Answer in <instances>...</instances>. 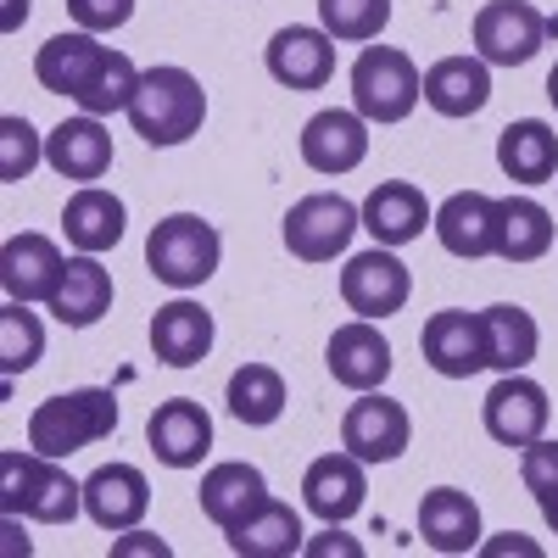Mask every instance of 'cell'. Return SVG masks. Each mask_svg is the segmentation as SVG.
Returning a JSON list of instances; mask_svg holds the SVG:
<instances>
[{
  "mask_svg": "<svg viewBox=\"0 0 558 558\" xmlns=\"http://www.w3.org/2000/svg\"><path fill=\"white\" fill-rule=\"evenodd\" d=\"M196 497H202V514L229 536L268 502V481H263L257 463H213V470L202 475V486H196Z\"/></svg>",
  "mask_w": 558,
  "mask_h": 558,
  "instance_id": "obj_20",
  "label": "cell"
},
{
  "mask_svg": "<svg viewBox=\"0 0 558 558\" xmlns=\"http://www.w3.org/2000/svg\"><path fill=\"white\" fill-rule=\"evenodd\" d=\"M368 157V118L363 112H347V107H330V112H313L302 123V162L313 173H352L357 162Z\"/></svg>",
  "mask_w": 558,
  "mask_h": 558,
  "instance_id": "obj_14",
  "label": "cell"
},
{
  "mask_svg": "<svg viewBox=\"0 0 558 558\" xmlns=\"http://www.w3.org/2000/svg\"><path fill=\"white\" fill-rule=\"evenodd\" d=\"M418 352L436 368L441 380H470L481 368H492L486 357V318L463 313V307H441L425 318V336H418Z\"/></svg>",
  "mask_w": 558,
  "mask_h": 558,
  "instance_id": "obj_11",
  "label": "cell"
},
{
  "mask_svg": "<svg viewBox=\"0 0 558 558\" xmlns=\"http://www.w3.org/2000/svg\"><path fill=\"white\" fill-rule=\"evenodd\" d=\"M413 441V418L402 402L380 391H357V402L341 413V447L357 452L363 463H397Z\"/></svg>",
  "mask_w": 558,
  "mask_h": 558,
  "instance_id": "obj_10",
  "label": "cell"
},
{
  "mask_svg": "<svg viewBox=\"0 0 558 558\" xmlns=\"http://www.w3.org/2000/svg\"><path fill=\"white\" fill-rule=\"evenodd\" d=\"M425 223H436V213H430L425 191L408 179H386L363 196V229L375 235V246H408L425 235Z\"/></svg>",
  "mask_w": 558,
  "mask_h": 558,
  "instance_id": "obj_19",
  "label": "cell"
},
{
  "mask_svg": "<svg viewBox=\"0 0 558 558\" xmlns=\"http://www.w3.org/2000/svg\"><path fill=\"white\" fill-rule=\"evenodd\" d=\"M307 553H313V558H330V553H341V558H357L363 547H357L352 536H341V531L330 525V536H318V542H307Z\"/></svg>",
  "mask_w": 558,
  "mask_h": 558,
  "instance_id": "obj_40",
  "label": "cell"
},
{
  "mask_svg": "<svg viewBox=\"0 0 558 558\" xmlns=\"http://www.w3.org/2000/svg\"><path fill=\"white\" fill-rule=\"evenodd\" d=\"M553 252V213L531 196L497 202V257L502 263H536Z\"/></svg>",
  "mask_w": 558,
  "mask_h": 558,
  "instance_id": "obj_30",
  "label": "cell"
},
{
  "mask_svg": "<svg viewBox=\"0 0 558 558\" xmlns=\"http://www.w3.org/2000/svg\"><path fill=\"white\" fill-rule=\"evenodd\" d=\"M45 162H51L62 179L73 184H96L107 168H112V134L101 129V118H68L51 129V140H45Z\"/></svg>",
  "mask_w": 558,
  "mask_h": 558,
  "instance_id": "obj_23",
  "label": "cell"
},
{
  "mask_svg": "<svg viewBox=\"0 0 558 558\" xmlns=\"http://www.w3.org/2000/svg\"><path fill=\"white\" fill-rule=\"evenodd\" d=\"M436 235L452 257H497V196L458 191L436 207Z\"/></svg>",
  "mask_w": 558,
  "mask_h": 558,
  "instance_id": "obj_24",
  "label": "cell"
},
{
  "mask_svg": "<svg viewBox=\"0 0 558 558\" xmlns=\"http://www.w3.org/2000/svg\"><path fill=\"white\" fill-rule=\"evenodd\" d=\"M123 223H129V207L101 191V184H84V191L68 196L62 207V229H68V246L73 252H89V257H101L123 241Z\"/></svg>",
  "mask_w": 558,
  "mask_h": 558,
  "instance_id": "obj_25",
  "label": "cell"
},
{
  "mask_svg": "<svg viewBox=\"0 0 558 558\" xmlns=\"http://www.w3.org/2000/svg\"><path fill=\"white\" fill-rule=\"evenodd\" d=\"M129 123L146 146H184L207 123V89L191 68H146L129 101Z\"/></svg>",
  "mask_w": 558,
  "mask_h": 558,
  "instance_id": "obj_1",
  "label": "cell"
},
{
  "mask_svg": "<svg viewBox=\"0 0 558 558\" xmlns=\"http://www.w3.org/2000/svg\"><path fill=\"white\" fill-rule=\"evenodd\" d=\"M520 481H525V492L536 497V508H542V520L558 531V441H531L525 452H520Z\"/></svg>",
  "mask_w": 558,
  "mask_h": 558,
  "instance_id": "obj_37",
  "label": "cell"
},
{
  "mask_svg": "<svg viewBox=\"0 0 558 558\" xmlns=\"http://www.w3.org/2000/svg\"><path fill=\"white\" fill-rule=\"evenodd\" d=\"M112 553L123 558V553H168V542H157V536H146V531H134V536H123V542H112Z\"/></svg>",
  "mask_w": 558,
  "mask_h": 558,
  "instance_id": "obj_41",
  "label": "cell"
},
{
  "mask_svg": "<svg viewBox=\"0 0 558 558\" xmlns=\"http://www.w3.org/2000/svg\"><path fill=\"white\" fill-rule=\"evenodd\" d=\"M418 536H425V547H436V553L481 547V508H475V497L458 492V486L425 492V502H418Z\"/></svg>",
  "mask_w": 558,
  "mask_h": 558,
  "instance_id": "obj_26",
  "label": "cell"
},
{
  "mask_svg": "<svg viewBox=\"0 0 558 558\" xmlns=\"http://www.w3.org/2000/svg\"><path fill=\"white\" fill-rule=\"evenodd\" d=\"M302 547V514L291 502H263L246 525L229 531V553L235 558H291Z\"/></svg>",
  "mask_w": 558,
  "mask_h": 558,
  "instance_id": "obj_31",
  "label": "cell"
},
{
  "mask_svg": "<svg viewBox=\"0 0 558 558\" xmlns=\"http://www.w3.org/2000/svg\"><path fill=\"white\" fill-rule=\"evenodd\" d=\"M391 23V0H318V28L347 45L380 39Z\"/></svg>",
  "mask_w": 558,
  "mask_h": 558,
  "instance_id": "obj_35",
  "label": "cell"
},
{
  "mask_svg": "<svg viewBox=\"0 0 558 558\" xmlns=\"http://www.w3.org/2000/svg\"><path fill=\"white\" fill-rule=\"evenodd\" d=\"M146 441L168 470H196V463L213 452V413L196 397L157 402V413L146 418Z\"/></svg>",
  "mask_w": 558,
  "mask_h": 558,
  "instance_id": "obj_13",
  "label": "cell"
},
{
  "mask_svg": "<svg viewBox=\"0 0 558 558\" xmlns=\"http://www.w3.org/2000/svg\"><path fill=\"white\" fill-rule=\"evenodd\" d=\"M0 508L39 525H73L84 508V481L62 470V458L45 452H0Z\"/></svg>",
  "mask_w": 558,
  "mask_h": 558,
  "instance_id": "obj_2",
  "label": "cell"
},
{
  "mask_svg": "<svg viewBox=\"0 0 558 558\" xmlns=\"http://www.w3.org/2000/svg\"><path fill=\"white\" fill-rule=\"evenodd\" d=\"M218 257H223V241H218V229L196 213H173L151 229V241H146V268L162 279V286L173 291H196L207 286V279L218 274Z\"/></svg>",
  "mask_w": 558,
  "mask_h": 558,
  "instance_id": "obj_5",
  "label": "cell"
},
{
  "mask_svg": "<svg viewBox=\"0 0 558 558\" xmlns=\"http://www.w3.org/2000/svg\"><path fill=\"white\" fill-rule=\"evenodd\" d=\"M213 341H218V324H213V313H207L202 302H191V296L157 307V318H151V352H157L168 368H196V363L213 352Z\"/></svg>",
  "mask_w": 558,
  "mask_h": 558,
  "instance_id": "obj_21",
  "label": "cell"
},
{
  "mask_svg": "<svg viewBox=\"0 0 558 558\" xmlns=\"http://www.w3.org/2000/svg\"><path fill=\"white\" fill-rule=\"evenodd\" d=\"M45 162V146L28 118H0V184H23L34 168Z\"/></svg>",
  "mask_w": 558,
  "mask_h": 558,
  "instance_id": "obj_38",
  "label": "cell"
},
{
  "mask_svg": "<svg viewBox=\"0 0 558 558\" xmlns=\"http://www.w3.org/2000/svg\"><path fill=\"white\" fill-rule=\"evenodd\" d=\"M481 318H486V357H492L497 375H514V368H531L536 363L542 330H536V318L520 302H497Z\"/></svg>",
  "mask_w": 558,
  "mask_h": 558,
  "instance_id": "obj_32",
  "label": "cell"
},
{
  "mask_svg": "<svg viewBox=\"0 0 558 558\" xmlns=\"http://www.w3.org/2000/svg\"><path fill=\"white\" fill-rule=\"evenodd\" d=\"M51 313L68 324V330H89V324H101L112 313V274L101 268V257H68V274L51 296Z\"/></svg>",
  "mask_w": 558,
  "mask_h": 558,
  "instance_id": "obj_27",
  "label": "cell"
},
{
  "mask_svg": "<svg viewBox=\"0 0 558 558\" xmlns=\"http://www.w3.org/2000/svg\"><path fill=\"white\" fill-rule=\"evenodd\" d=\"M324 363H330L336 386L347 391H380L386 375H391V341L375 330V318H357V324H341L324 347Z\"/></svg>",
  "mask_w": 558,
  "mask_h": 558,
  "instance_id": "obj_16",
  "label": "cell"
},
{
  "mask_svg": "<svg viewBox=\"0 0 558 558\" xmlns=\"http://www.w3.org/2000/svg\"><path fill=\"white\" fill-rule=\"evenodd\" d=\"M418 101H425V73L413 68V57L397 45H363L352 62V112L368 123H402Z\"/></svg>",
  "mask_w": 558,
  "mask_h": 558,
  "instance_id": "obj_4",
  "label": "cell"
},
{
  "mask_svg": "<svg viewBox=\"0 0 558 558\" xmlns=\"http://www.w3.org/2000/svg\"><path fill=\"white\" fill-rule=\"evenodd\" d=\"M39 357H45V324L28 313V302H7L0 307V368H7V380L28 375Z\"/></svg>",
  "mask_w": 558,
  "mask_h": 558,
  "instance_id": "obj_34",
  "label": "cell"
},
{
  "mask_svg": "<svg viewBox=\"0 0 558 558\" xmlns=\"http://www.w3.org/2000/svg\"><path fill=\"white\" fill-rule=\"evenodd\" d=\"M425 101L441 118H475L492 101V68L481 57H441L425 73Z\"/></svg>",
  "mask_w": 558,
  "mask_h": 558,
  "instance_id": "obj_28",
  "label": "cell"
},
{
  "mask_svg": "<svg viewBox=\"0 0 558 558\" xmlns=\"http://www.w3.org/2000/svg\"><path fill=\"white\" fill-rule=\"evenodd\" d=\"M470 34L486 68H525L547 45V34H558V23H547L531 0H486Z\"/></svg>",
  "mask_w": 558,
  "mask_h": 558,
  "instance_id": "obj_6",
  "label": "cell"
},
{
  "mask_svg": "<svg viewBox=\"0 0 558 558\" xmlns=\"http://www.w3.org/2000/svg\"><path fill=\"white\" fill-rule=\"evenodd\" d=\"M151 508V481L134 470V463H101L96 475L84 481V514L101 531H134Z\"/></svg>",
  "mask_w": 558,
  "mask_h": 558,
  "instance_id": "obj_18",
  "label": "cell"
},
{
  "mask_svg": "<svg viewBox=\"0 0 558 558\" xmlns=\"http://www.w3.org/2000/svg\"><path fill=\"white\" fill-rule=\"evenodd\" d=\"M497 168L520 184H553L558 179V134L542 118H520L497 134Z\"/></svg>",
  "mask_w": 558,
  "mask_h": 558,
  "instance_id": "obj_29",
  "label": "cell"
},
{
  "mask_svg": "<svg viewBox=\"0 0 558 558\" xmlns=\"http://www.w3.org/2000/svg\"><path fill=\"white\" fill-rule=\"evenodd\" d=\"M23 17H28V0H7V17H0V28L17 34V28H23Z\"/></svg>",
  "mask_w": 558,
  "mask_h": 558,
  "instance_id": "obj_42",
  "label": "cell"
},
{
  "mask_svg": "<svg viewBox=\"0 0 558 558\" xmlns=\"http://www.w3.org/2000/svg\"><path fill=\"white\" fill-rule=\"evenodd\" d=\"M547 101H553V107H558V68H553V73H547Z\"/></svg>",
  "mask_w": 558,
  "mask_h": 558,
  "instance_id": "obj_43",
  "label": "cell"
},
{
  "mask_svg": "<svg viewBox=\"0 0 558 558\" xmlns=\"http://www.w3.org/2000/svg\"><path fill=\"white\" fill-rule=\"evenodd\" d=\"M357 229H363V207H352L347 196L318 191V196H302L286 213V246L302 263H336L352 246Z\"/></svg>",
  "mask_w": 558,
  "mask_h": 558,
  "instance_id": "obj_7",
  "label": "cell"
},
{
  "mask_svg": "<svg viewBox=\"0 0 558 558\" xmlns=\"http://www.w3.org/2000/svg\"><path fill=\"white\" fill-rule=\"evenodd\" d=\"M101 57H107V45L89 34V28H73V34H51L39 45V57H34V78L51 89V96H68V101H78V89L96 78V68H101Z\"/></svg>",
  "mask_w": 558,
  "mask_h": 558,
  "instance_id": "obj_22",
  "label": "cell"
},
{
  "mask_svg": "<svg viewBox=\"0 0 558 558\" xmlns=\"http://www.w3.org/2000/svg\"><path fill=\"white\" fill-rule=\"evenodd\" d=\"M134 89H140V68H134L123 51H107V57H101V68H96V78H89V84L78 89V107H84L89 118L129 112Z\"/></svg>",
  "mask_w": 558,
  "mask_h": 558,
  "instance_id": "obj_36",
  "label": "cell"
},
{
  "mask_svg": "<svg viewBox=\"0 0 558 558\" xmlns=\"http://www.w3.org/2000/svg\"><path fill=\"white\" fill-rule=\"evenodd\" d=\"M368 497V475H363V458L357 452H324L307 463L302 475V502L307 514H318L324 525H347Z\"/></svg>",
  "mask_w": 558,
  "mask_h": 558,
  "instance_id": "obj_12",
  "label": "cell"
},
{
  "mask_svg": "<svg viewBox=\"0 0 558 558\" xmlns=\"http://www.w3.org/2000/svg\"><path fill=\"white\" fill-rule=\"evenodd\" d=\"M68 274V257L51 235H12L0 246V286L7 302H51Z\"/></svg>",
  "mask_w": 558,
  "mask_h": 558,
  "instance_id": "obj_15",
  "label": "cell"
},
{
  "mask_svg": "<svg viewBox=\"0 0 558 558\" xmlns=\"http://www.w3.org/2000/svg\"><path fill=\"white\" fill-rule=\"evenodd\" d=\"M118 430V397L107 386H78L62 397H45L28 413V447L45 458H73L78 447H96Z\"/></svg>",
  "mask_w": 558,
  "mask_h": 558,
  "instance_id": "obj_3",
  "label": "cell"
},
{
  "mask_svg": "<svg viewBox=\"0 0 558 558\" xmlns=\"http://www.w3.org/2000/svg\"><path fill=\"white\" fill-rule=\"evenodd\" d=\"M408 296H413V274H408V263L391 246L347 257V268H341V302L357 318H391V313L408 307Z\"/></svg>",
  "mask_w": 558,
  "mask_h": 558,
  "instance_id": "obj_9",
  "label": "cell"
},
{
  "mask_svg": "<svg viewBox=\"0 0 558 558\" xmlns=\"http://www.w3.org/2000/svg\"><path fill=\"white\" fill-rule=\"evenodd\" d=\"M553 184H558V179H553Z\"/></svg>",
  "mask_w": 558,
  "mask_h": 558,
  "instance_id": "obj_44",
  "label": "cell"
},
{
  "mask_svg": "<svg viewBox=\"0 0 558 558\" xmlns=\"http://www.w3.org/2000/svg\"><path fill=\"white\" fill-rule=\"evenodd\" d=\"M223 402H229V413L241 418V425H252V430H263V425H274L279 413H286V375L279 368H268V363H241L235 375H229V391H223Z\"/></svg>",
  "mask_w": 558,
  "mask_h": 558,
  "instance_id": "obj_33",
  "label": "cell"
},
{
  "mask_svg": "<svg viewBox=\"0 0 558 558\" xmlns=\"http://www.w3.org/2000/svg\"><path fill=\"white\" fill-rule=\"evenodd\" d=\"M68 12L89 34H112V28H123L134 17V0H68Z\"/></svg>",
  "mask_w": 558,
  "mask_h": 558,
  "instance_id": "obj_39",
  "label": "cell"
},
{
  "mask_svg": "<svg viewBox=\"0 0 558 558\" xmlns=\"http://www.w3.org/2000/svg\"><path fill=\"white\" fill-rule=\"evenodd\" d=\"M268 73L286 84V89H324L336 73V39L324 28H307V23H291L268 39Z\"/></svg>",
  "mask_w": 558,
  "mask_h": 558,
  "instance_id": "obj_17",
  "label": "cell"
},
{
  "mask_svg": "<svg viewBox=\"0 0 558 558\" xmlns=\"http://www.w3.org/2000/svg\"><path fill=\"white\" fill-rule=\"evenodd\" d=\"M547 418H553V402H547V391L525 375V368L502 375V380L486 391V402H481L486 436H492L497 447H514V452H525L531 441L547 436Z\"/></svg>",
  "mask_w": 558,
  "mask_h": 558,
  "instance_id": "obj_8",
  "label": "cell"
}]
</instances>
